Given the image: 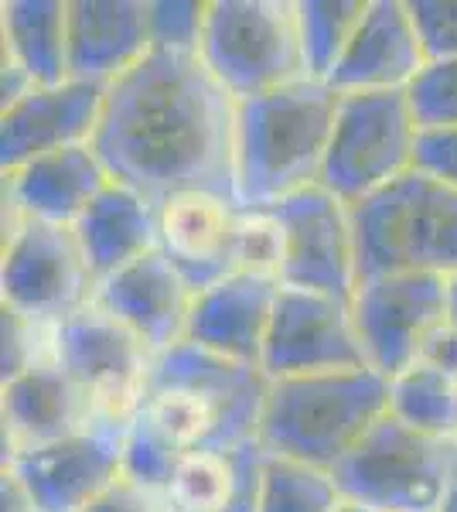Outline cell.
<instances>
[{"label": "cell", "mask_w": 457, "mask_h": 512, "mask_svg": "<svg viewBox=\"0 0 457 512\" xmlns=\"http://www.w3.org/2000/svg\"><path fill=\"white\" fill-rule=\"evenodd\" d=\"M93 151L154 209L181 192L236 202V99L198 55L151 52L106 86Z\"/></svg>", "instance_id": "cell-1"}, {"label": "cell", "mask_w": 457, "mask_h": 512, "mask_svg": "<svg viewBox=\"0 0 457 512\" xmlns=\"http://www.w3.org/2000/svg\"><path fill=\"white\" fill-rule=\"evenodd\" d=\"M267 393L263 369L181 342L151 362L130 420L154 431L181 458L191 451H232L260 437Z\"/></svg>", "instance_id": "cell-2"}, {"label": "cell", "mask_w": 457, "mask_h": 512, "mask_svg": "<svg viewBox=\"0 0 457 512\" xmlns=\"http://www.w3.org/2000/svg\"><path fill=\"white\" fill-rule=\"evenodd\" d=\"M338 93L328 82L297 79L236 103V202L270 209L321 185Z\"/></svg>", "instance_id": "cell-3"}, {"label": "cell", "mask_w": 457, "mask_h": 512, "mask_svg": "<svg viewBox=\"0 0 457 512\" xmlns=\"http://www.w3.org/2000/svg\"><path fill=\"white\" fill-rule=\"evenodd\" d=\"M389 414V379L376 369L297 376L270 383L260 437L270 454L335 472Z\"/></svg>", "instance_id": "cell-4"}, {"label": "cell", "mask_w": 457, "mask_h": 512, "mask_svg": "<svg viewBox=\"0 0 457 512\" xmlns=\"http://www.w3.org/2000/svg\"><path fill=\"white\" fill-rule=\"evenodd\" d=\"M359 280L382 274H457V188L413 168L352 205Z\"/></svg>", "instance_id": "cell-5"}, {"label": "cell", "mask_w": 457, "mask_h": 512, "mask_svg": "<svg viewBox=\"0 0 457 512\" xmlns=\"http://www.w3.org/2000/svg\"><path fill=\"white\" fill-rule=\"evenodd\" d=\"M331 478L342 499L379 512H437L457 478V437L423 434L386 414Z\"/></svg>", "instance_id": "cell-6"}, {"label": "cell", "mask_w": 457, "mask_h": 512, "mask_svg": "<svg viewBox=\"0 0 457 512\" xmlns=\"http://www.w3.org/2000/svg\"><path fill=\"white\" fill-rule=\"evenodd\" d=\"M198 59L236 103L307 79L290 0H209Z\"/></svg>", "instance_id": "cell-7"}, {"label": "cell", "mask_w": 457, "mask_h": 512, "mask_svg": "<svg viewBox=\"0 0 457 512\" xmlns=\"http://www.w3.org/2000/svg\"><path fill=\"white\" fill-rule=\"evenodd\" d=\"M420 123L406 93L338 96L321 188L352 209L417 168Z\"/></svg>", "instance_id": "cell-8"}, {"label": "cell", "mask_w": 457, "mask_h": 512, "mask_svg": "<svg viewBox=\"0 0 457 512\" xmlns=\"http://www.w3.org/2000/svg\"><path fill=\"white\" fill-rule=\"evenodd\" d=\"M0 297L38 325L55 328L96 301V280L72 226L14 219L0 263Z\"/></svg>", "instance_id": "cell-9"}, {"label": "cell", "mask_w": 457, "mask_h": 512, "mask_svg": "<svg viewBox=\"0 0 457 512\" xmlns=\"http://www.w3.org/2000/svg\"><path fill=\"white\" fill-rule=\"evenodd\" d=\"M52 359L89 396L99 420L127 424L137 410L154 355L127 325L93 301L55 325Z\"/></svg>", "instance_id": "cell-10"}, {"label": "cell", "mask_w": 457, "mask_h": 512, "mask_svg": "<svg viewBox=\"0 0 457 512\" xmlns=\"http://www.w3.org/2000/svg\"><path fill=\"white\" fill-rule=\"evenodd\" d=\"M352 318L365 366L393 379L420 362L437 328L447 325V280L430 274H382L359 280Z\"/></svg>", "instance_id": "cell-11"}, {"label": "cell", "mask_w": 457, "mask_h": 512, "mask_svg": "<svg viewBox=\"0 0 457 512\" xmlns=\"http://www.w3.org/2000/svg\"><path fill=\"white\" fill-rule=\"evenodd\" d=\"M365 352L355 332L352 301L280 284L260 369L270 383L297 376L362 369Z\"/></svg>", "instance_id": "cell-12"}, {"label": "cell", "mask_w": 457, "mask_h": 512, "mask_svg": "<svg viewBox=\"0 0 457 512\" xmlns=\"http://www.w3.org/2000/svg\"><path fill=\"white\" fill-rule=\"evenodd\" d=\"M284 233V270L280 284L304 287L352 301L359 287V250H355L352 209L314 185L270 205Z\"/></svg>", "instance_id": "cell-13"}, {"label": "cell", "mask_w": 457, "mask_h": 512, "mask_svg": "<svg viewBox=\"0 0 457 512\" xmlns=\"http://www.w3.org/2000/svg\"><path fill=\"white\" fill-rule=\"evenodd\" d=\"M123 437L127 424L96 420L72 437L14 454L4 468L21 478L35 512H82L123 478Z\"/></svg>", "instance_id": "cell-14"}, {"label": "cell", "mask_w": 457, "mask_h": 512, "mask_svg": "<svg viewBox=\"0 0 457 512\" xmlns=\"http://www.w3.org/2000/svg\"><path fill=\"white\" fill-rule=\"evenodd\" d=\"M106 86L65 79L58 86H35L0 113V168L14 171L41 154L93 144L103 117Z\"/></svg>", "instance_id": "cell-15"}, {"label": "cell", "mask_w": 457, "mask_h": 512, "mask_svg": "<svg viewBox=\"0 0 457 512\" xmlns=\"http://www.w3.org/2000/svg\"><path fill=\"white\" fill-rule=\"evenodd\" d=\"M96 304L110 311L120 325H127L157 359L188 338L195 291L168 256L154 250L123 267L120 274L106 277L96 287Z\"/></svg>", "instance_id": "cell-16"}, {"label": "cell", "mask_w": 457, "mask_h": 512, "mask_svg": "<svg viewBox=\"0 0 457 512\" xmlns=\"http://www.w3.org/2000/svg\"><path fill=\"white\" fill-rule=\"evenodd\" d=\"M427 69V52L406 0H369L328 86L345 93H410Z\"/></svg>", "instance_id": "cell-17"}, {"label": "cell", "mask_w": 457, "mask_h": 512, "mask_svg": "<svg viewBox=\"0 0 457 512\" xmlns=\"http://www.w3.org/2000/svg\"><path fill=\"white\" fill-rule=\"evenodd\" d=\"M239 205L212 192H181L157 205V250H161L191 291L202 294L232 270V229Z\"/></svg>", "instance_id": "cell-18"}, {"label": "cell", "mask_w": 457, "mask_h": 512, "mask_svg": "<svg viewBox=\"0 0 457 512\" xmlns=\"http://www.w3.org/2000/svg\"><path fill=\"white\" fill-rule=\"evenodd\" d=\"M277 294L280 280L229 274L226 280L212 284L209 291L195 294L185 342L222 355V359L260 369Z\"/></svg>", "instance_id": "cell-19"}, {"label": "cell", "mask_w": 457, "mask_h": 512, "mask_svg": "<svg viewBox=\"0 0 457 512\" xmlns=\"http://www.w3.org/2000/svg\"><path fill=\"white\" fill-rule=\"evenodd\" d=\"M7 205L14 219L76 226L86 209L113 185L93 144L65 147L7 171Z\"/></svg>", "instance_id": "cell-20"}, {"label": "cell", "mask_w": 457, "mask_h": 512, "mask_svg": "<svg viewBox=\"0 0 457 512\" xmlns=\"http://www.w3.org/2000/svg\"><path fill=\"white\" fill-rule=\"evenodd\" d=\"M0 414H4L7 448L4 461L21 451L79 434L82 427L99 420L89 396L55 366V359L38 362V366L24 369L21 376L7 379Z\"/></svg>", "instance_id": "cell-21"}, {"label": "cell", "mask_w": 457, "mask_h": 512, "mask_svg": "<svg viewBox=\"0 0 457 512\" xmlns=\"http://www.w3.org/2000/svg\"><path fill=\"white\" fill-rule=\"evenodd\" d=\"M147 55V0H69V79L113 86Z\"/></svg>", "instance_id": "cell-22"}, {"label": "cell", "mask_w": 457, "mask_h": 512, "mask_svg": "<svg viewBox=\"0 0 457 512\" xmlns=\"http://www.w3.org/2000/svg\"><path fill=\"white\" fill-rule=\"evenodd\" d=\"M72 229H76L96 287L140 256L157 250V209L116 181L89 205L86 216Z\"/></svg>", "instance_id": "cell-23"}, {"label": "cell", "mask_w": 457, "mask_h": 512, "mask_svg": "<svg viewBox=\"0 0 457 512\" xmlns=\"http://www.w3.org/2000/svg\"><path fill=\"white\" fill-rule=\"evenodd\" d=\"M4 59L18 62L35 86L69 79V0H7Z\"/></svg>", "instance_id": "cell-24"}, {"label": "cell", "mask_w": 457, "mask_h": 512, "mask_svg": "<svg viewBox=\"0 0 457 512\" xmlns=\"http://www.w3.org/2000/svg\"><path fill=\"white\" fill-rule=\"evenodd\" d=\"M369 0H294L307 79L328 82L365 18Z\"/></svg>", "instance_id": "cell-25"}, {"label": "cell", "mask_w": 457, "mask_h": 512, "mask_svg": "<svg viewBox=\"0 0 457 512\" xmlns=\"http://www.w3.org/2000/svg\"><path fill=\"white\" fill-rule=\"evenodd\" d=\"M389 414L423 434L457 437V379L417 362L389 379Z\"/></svg>", "instance_id": "cell-26"}, {"label": "cell", "mask_w": 457, "mask_h": 512, "mask_svg": "<svg viewBox=\"0 0 457 512\" xmlns=\"http://www.w3.org/2000/svg\"><path fill=\"white\" fill-rule=\"evenodd\" d=\"M236 492V448L191 451L174 468L164 499L171 512H226Z\"/></svg>", "instance_id": "cell-27"}, {"label": "cell", "mask_w": 457, "mask_h": 512, "mask_svg": "<svg viewBox=\"0 0 457 512\" xmlns=\"http://www.w3.org/2000/svg\"><path fill=\"white\" fill-rule=\"evenodd\" d=\"M338 502L342 492L331 472L267 451L260 512H335Z\"/></svg>", "instance_id": "cell-28"}, {"label": "cell", "mask_w": 457, "mask_h": 512, "mask_svg": "<svg viewBox=\"0 0 457 512\" xmlns=\"http://www.w3.org/2000/svg\"><path fill=\"white\" fill-rule=\"evenodd\" d=\"M232 270L280 280L284 270V233L270 209H239L232 229Z\"/></svg>", "instance_id": "cell-29"}, {"label": "cell", "mask_w": 457, "mask_h": 512, "mask_svg": "<svg viewBox=\"0 0 457 512\" xmlns=\"http://www.w3.org/2000/svg\"><path fill=\"white\" fill-rule=\"evenodd\" d=\"M209 21V0H147L151 52L198 55Z\"/></svg>", "instance_id": "cell-30"}, {"label": "cell", "mask_w": 457, "mask_h": 512, "mask_svg": "<svg viewBox=\"0 0 457 512\" xmlns=\"http://www.w3.org/2000/svg\"><path fill=\"white\" fill-rule=\"evenodd\" d=\"M406 96H410L420 130L457 127V59L427 62V69L420 72Z\"/></svg>", "instance_id": "cell-31"}, {"label": "cell", "mask_w": 457, "mask_h": 512, "mask_svg": "<svg viewBox=\"0 0 457 512\" xmlns=\"http://www.w3.org/2000/svg\"><path fill=\"white\" fill-rule=\"evenodd\" d=\"M427 62L457 59V0H406Z\"/></svg>", "instance_id": "cell-32"}, {"label": "cell", "mask_w": 457, "mask_h": 512, "mask_svg": "<svg viewBox=\"0 0 457 512\" xmlns=\"http://www.w3.org/2000/svg\"><path fill=\"white\" fill-rule=\"evenodd\" d=\"M417 168L457 188V127L420 130L417 140Z\"/></svg>", "instance_id": "cell-33"}, {"label": "cell", "mask_w": 457, "mask_h": 512, "mask_svg": "<svg viewBox=\"0 0 457 512\" xmlns=\"http://www.w3.org/2000/svg\"><path fill=\"white\" fill-rule=\"evenodd\" d=\"M82 512H171L164 492L144 489V485L130 482L127 475L120 482H113L93 506H86Z\"/></svg>", "instance_id": "cell-34"}, {"label": "cell", "mask_w": 457, "mask_h": 512, "mask_svg": "<svg viewBox=\"0 0 457 512\" xmlns=\"http://www.w3.org/2000/svg\"><path fill=\"white\" fill-rule=\"evenodd\" d=\"M420 362H427V366L434 369H444V373H451L457 379V328L447 321L444 328H437L434 338L427 342V349H423Z\"/></svg>", "instance_id": "cell-35"}, {"label": "cell", "mask_w": 457, "mask_h": 512, "mask_svg": "<svg viewBox=\"0 0 457 512\" xmlns=\"http://www.w3.org/2000/svg\"><path fill=\"white\" fill-rule=\"evenodd\" d=\"M0 499H4V509L0 512H35V502H31L28 489L21 485V478L4 468V485H0Z\"/></svg>", "instance_id": "cell-36"}, {"label": "cell", "mask_w": 457, "mask_h": 512, "mask_svg": "<svg viewBox=\"0 0 457 512\" xmlns=\"http://www.w3.org/2000/svg\"><path fill=\"white\" fill-rule=\"evenodd\" d=\"M447 321L457 328V274L447 277Z\"/></svg>", "instance_id": "cell-37"}, {"label": "cell", "mask_w": 457, "mask_h": 512, "mask_svg": "<svg viewBox=\"0 0 457 512\" xmlns=\"http://www.w3.org/2000/svg\"><path fill=\"white\" fill-rule=\"evenodd\" d=\"M437 512H457V478L451 482V489L444 492V502H440Z\"/></svg>", "instance_id": "cell-38"}, {"label": "cell", "mask_w": 457, "mask_h": 512, "mask_svg": "<svg viewBox=\"0 0 457 512\" xmlns=\"http://www.w3.org/2000/svg\"><path fill=\"white\" fill-rule=\"evenodd\" d=\"M335 512H379V509L365 506V502H355V499H342V502H338V509H335Z\"/></svg>", "instance_id": "cell-39"}]
</instances>
